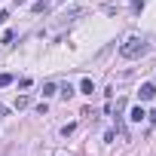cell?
<instances>
[{
    "mask_svg": "<svg viewBox=\"0 0 156 156\" xmlns=\"http://www.w3.org/2000/svg\"><path fill=\"white\" fill-rule=\"evenodd\" d=\"M147 49H150V46H147V40H141V37H132V40H126V43L119 46L122 58H141Z\"/></svg>",
    "mask_w": 156,
    "mask_h": 156,
    "instance_id": "6da1fadb",
    "label": "cell"
},
{
    "mask_svg": "<svg viewBox=\"0 0 156 156\" xmlns=\"http://www.w3.org/2000/svg\"><path fill=\"white\" fill-rule=\"evenodd\" d=\"M6 19H9V16H6V12H0V25H3V22H6Z\"/></svg>",
    "mask_w": 156,
    "mask_h": 156,
    "instance_id": "30bf717a",
    "label": "cell"
},
{
    "mask_svg": "<svg viewBox=\"0 0 156 156\" xmlns=\"http://www.w3.org/2000/svg\"><path fill=\"white\" fill-rule=\"evenodd\" d=\"M49 6H52V0H37V3H34L31 9H34V12H46Z\"/></svg>",
    "mask_w": 156,
    "mask_h": 156,
    "instance_id": "3957f363",
    "label": "cell"
},
{
    "mask_svg": "<svg viewBox=\"0 0 156 156\" xmlns=\"http://www.w3.org/2000/svg\"><path fill=\"white\" fill-rule=\"evenodd\" d=\"M150 119H153V122H156V110H153V113H150Z\"/></svg>",
    "mask_w": 156,
    "mask_h": 156,
    "instance_id": "8fae6325",
    "label": "cell"
},
{
    "mask_svg": "<svg viewBox=\"0 0 156 156\" xmlns=\"http://www.w3.org/2000/svg\"><path fill=\"white\" fill-rule=\"evenodd\" d=\"M28 104H31V98H28V95H19V101H16V107L22 110V107H28Z\"/></svg>",
    "mask_w": 156,
    "mask_h": 156,
    "instance_id": "52a82bcc",
    "label": "cell"
},
{
    "mask_svg": "<svg viewBox=\"0 0 156 156\" xmlns=\"http://www.w3.org/2000/svg\"><path fill=\"white\" fill-rule=\"evenodd\" d=\"M12 83V73H0V86H9Z\"/></svg>",
    "mask_w": 156,
    "mask_h": 156,
    "instance_id": "ba28073f",
    "label": "cell"
},
{
    "mask_svg": "<svg viewBox=\"0 0 156 156\" xmlns=\"http://www.w3.org/2000/svg\"><path fill=\"white\" fill-rule=\"evenodd\" d=\"M80 89H83L86 95H92V92H95V86H92V80H83V83H80Z\"/></svg>",
    "mask_w": 156,
    "mask_h": 156,
    "instance_id": "5b68a950",
    "label": "cell"
},
{
    "mask_svg": "<svg viewBox=\"0 0 156 156\" xmlns=\"http://www.w3.org/2000/svg\"><path fill=\"white\" fill-rule=\"evenodd\" d=\"M70 95H73V86H70V83H67V86H64V89H61V98H70Z\"/></svg>",
    "mask_w": 156,
    "mask_h": 156,
    "instance_id": "9c48e42d",
    "label": "cell"
},
{
    "mask_svg": "<svg viewBox=\"0 0 156 156\" xmlns=\"http://www.w3.org/2000/svg\"><path fill=\"white\" fill-rule=\"evenodd\" d=\"M49 95H55V83H43V98H49Z\"/></svg>",
    "mask_w": 156,
    "mask_h": 156,
    "instance_id": "8992f818",
    "label": "cell"
},
{
    "mask_svg": "<svg viewBox=\"0 0 156 156\" xmlns=\"http://www.w3.org/2000/svg\"><path fill=\"white\" fill-rule=\"evenodd\" d=\"M153 95H156V86H153V83H144V86H141V101H150Z\"/></svg>",
    "mask_w": 156,
    "mask_h": 156,
    "instance_id": "7a4b0ae2",
    "label": "cell"
},
{
    "mask_svg": "<svg viewBox=\"0 0 156 156\" xmlns=\"http://www.w3.org/2000/svg\"><path fill=\"white\" fill-rule=\"evenodd\" d=\"M144 116H147V113H144V107H132V116H129V119H132V122H141Z\"/></svg>",
    "mask_w": 156,
    "mask_h": 156,
    "instance_id": "277c9868",
    "label": "cell"
}]
</instances>
